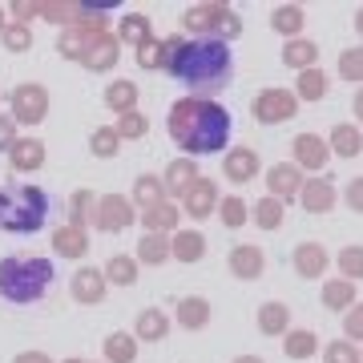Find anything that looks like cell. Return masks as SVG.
<instances>
[{"label": "cell", "mask_w": 363, "mask_h": 363, "mask_svg": "<svg viewBox=\"0 0 363 363\" xmlns=\"http://www.w3.org/2000/svg\"><path fill=\"white\" fill-rule=\"evenodd\" d=\"M169 69L190 89L206 93V89L226 85V77H230V57H226V49H222L218 40H190V45H178Z\"/></svg>", "instance_id": "cell-1"}]
</instances>
